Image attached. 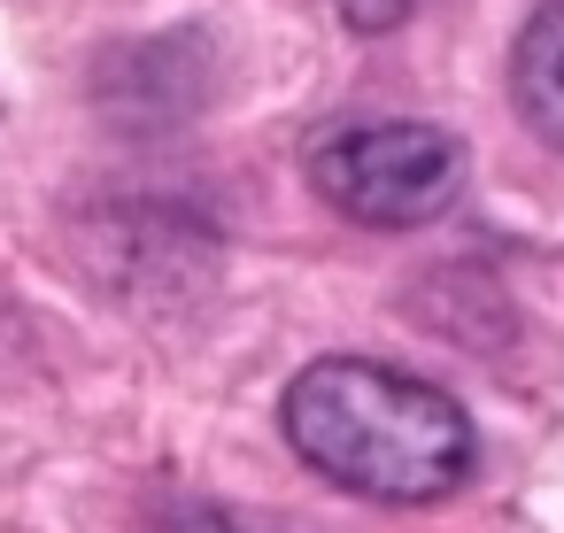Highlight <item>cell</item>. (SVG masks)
<instances>
[{
    "instance_id": "cell-1",
    "label": "cell",
    "mask_w": 564,
    "mask_h": 533,
    "mask_svg": "<svg viewBox=\"0 0 564 533\" xmlns=\"http://www.w3.org/2000/svg\"><path fill=\"white\" fill-rule=\"evenodd\" d=\"M294 456L364 502H441L471 479V417L417 371L325 356L286 387Z\"/></svg>"
},
{
    "instance_id": "cell-2",
    "label": "cell",
    "mask_w": 564,
    "mask_h": 533,
    "mask_svg": "<svg viewBox=\"0 0 564 533\" xmlns=\"http://www.w3.org/2000/svg\"><path fill=\"white\" fill-rule=\"evenodd\" d=\"M310 178L340 217H356L371 232H410V225H433L464 194V148L441 124L379 117V124H348V132L317 140Z\"/></svg>"
},
{
    "instance_id": "cell-4",
    "label": "cell",
    "mask_w": 564,
    "mask_h": 533,
    "mask_svg": "<svg viewBox=\"0 0 564 533\" xmlns=\"http://www.w3.org/2000/svg\"><path fill=\"white\" fill-rule=\"evenodd\" d=\"M410 9H417V0H340V17H348L356 32H394Z\"/></svg>"
},
{
    "instance_id": "cell-3",
    "label": "cell",
    "mask_w": 564,
    "mask_h": 533,
    "mask_svg": "<svg viewBox=\"0 0 564 533\" xmlns=\"http://www.w3.org/2000/svg\"><path fill=\"white\" fill-rule=\"evenodd\" d=\"M510 101L518 117L564 148V0H549V9H533V24L518 32V55H510Z\"/></svg>"
}]
</instances>
